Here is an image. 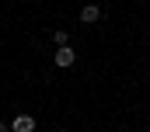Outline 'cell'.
Returning <instances> with one entry per match:
<instances>
[{
    "instance_id": "2",
    "label": "cell",
    "mask_w": 150,
    "mask_h": 132,
    "mask_svg": "<svg viewBox=\"0 0 150 132\" xmlns=\"http://www.w3.org/2000/svg\"><path fill=\"white\" fill-rule=\"evenodd\" d=\"M74 49H67V45H59V49H56V66H59V70H67V66H74Z\"/></svg>"
},
{
    "instance_id": "5",
    "label": "cell",
    "mask_w": 150,
    "mask_h": 132,
    "mask_svg": "<svg viewBox=\"0 0 150 132\" xmlns=\"http://www.w3.org/2000/svg\"><path fill=\"white\" fill-rule=\"evenodd\" d=\"M0 132H11V125H4V122H0Z\"/></svg>"
},
{
    "instance_id": "6",
    "label": "cell",
    "mask_w": 150,
    "mask_h": 132,
    "mask_svg": "<svg viewBox=\"0 0 150 132\" xmlns=\"http://www.w3.org/2000/svg\"><path fill=\"white\" fill-rule=\"evenodd\" d=\"M63 132H67V129H63Z\"/></svg>"
},
{
    "instance_id": "4",
    "label": "cell",
    "mask_w": 150,
    "mask_h": 132,
    "mask_svg": "<svg viewBox=\"0 0 150 132\" xmlns=\"http://www.w3.org/2000/svg\"><path fill=\"white\" fill-rule=\"evenodd\" d=\"M67 38H70L67 32H52V42H56V45H67Z\"/></svg>"
},
{
    "instance_id": "1",
    "label": "cell",
    "mask_w": 150,
    "mask_h": 132,
    "mask_svg": "<svg viewBox=\"0 0 150 132\" xmlns=\"http://www.w3.org/2000/svg\"><path fill=\"white\" fill-rule=\"evenodd\" d=\"M11 132H35V118L32 115H18L11 122Z\"/></svg>"
},
{
    "instance_id": "3",
    "label": "cell",
    "mask_w": 150,
    "mask_h": 132,
    "mask_svg": "<svg viewBox=\"0 0 150 132\" xmlns=\"http://www.w3.org/2000/svg\"><path fill=\"white\" fill-rule=\"evenodd\" d=\"M98 18H101V11H98V7H94V4H87V7H84V11H80V21H84V25H94V21H98Z\"/></svg>"
}]
</instances>
